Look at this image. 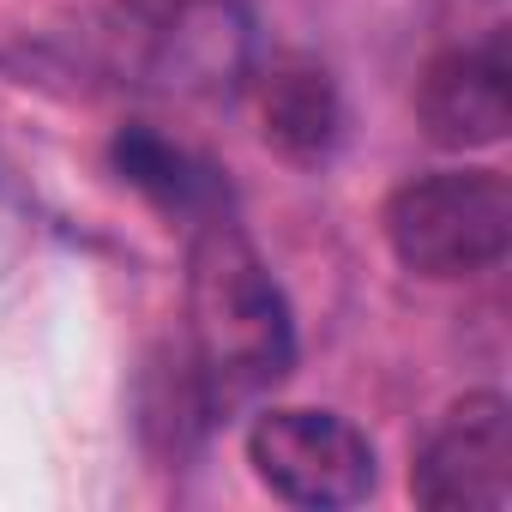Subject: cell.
Returning a JSON list of instances; mask_svg holds the SVG:
<instances>
[{
	"mask_svg": "<svg viewBox=\"0 0 512 512\" xmlns=\"http://www.w3.org/2000/svg\"><path fill=\"white\" fill-rule=\"evenodd\" d=\"M115 169L127 175V187H139L157 211H181V217H211L223 205V181L217 169H205L199 157H187L181 145H169L151 127H127L115 139Z\"/></svg>",
	"mask_w": 512,
	"mask_h": 512,
	"instance_id": "cell-7",
	"label": "cell"
},
{
	"mask_svg": "<svg viewBox=\"0 0 512 512\" xmlns=\"http://www.w3.org/2000/svg\"><path fill=\"white\" fill-rule=\"evenodd\" d=\"M386 241L416 278H476L512 247V187L500 169H434L386 199Z\"/></svg>",
	"mask_w": 512,
	"mask_h": 512,
	"instance_id": "cell-2",
	"label": "cell"
},
{
	"mask_svg": "<svg viewBox=\"0 0 512 512\" xmlns=\"http://www.w3.org/2000/svg\"><path fill=\"white\" fill-rule=\"evenodd\" d=\"M187 326H193V392L205 416L253 404L296 368V320L272 266L223 211L199 217L187 247Z\"/></svg>",
	"mask_w": 512,
	"mask_h": 512,
	"instance_id": "cell-1",
	"label": "cell"
},
{
	"mask_svg": "<svg viewBox=\"0 0 512 512\" xmlns=\"http://www.w3.org/2000/svg\"><path fill=\"white\" fill-rule=\"evenodd\" d=\"M410 494L428 512H500L512 500V410L500 392H464L428 428Z\"/></svg>",
	"mask_w": 512,
	"mask_h": 512,
	"instance_id": "cell-4",
	"label": "cell"
},
{
	"mask_svg": "<svg viewBox=\"0 0 512 512\" xmlns=\"http://www.w3.org/2000/svg\"><path fill=\"white\" fill-rule=\"evenodd\" d=\"M260 127H266V145L302 169L326 163L344 139V103H338V85L320 61L308 55H284L266 67L260 79Z\"/></svg>",
	"mask_w": 512,
	"mask_h": 512,
	"instance_id": "cell-6",
	"label": "cell"
},
{
	"mask_svg": "<svg viewBox=\"0 0 512 512\" xmlns=\"http://www.w3.org/2000/svg\"><path fill=\"white\" fill-rule=\"evenodd\" d=\"M247 464L278 500L302 512H338L374 494V446L338 410L278 404L260 410L247 428Z\"/></svg>",
	"mask_w": 512,
	"mask_h": 512,
	"instance_id": "cell-3",
	"label": "cell"
},
{
	"mask_svg": "<svg viewBox=\"0 0 512 512\" xmlns=\"http://www.w3.org/2000/svg\"><path fill=\"white\" fill-rule=\"evenodd\" d=\"M422 133L446 151H482L500 145L512 127V55L506 31H488L476 43H458L422 67L416 85Z\"/></svg>",
	"mask_w": 512,
	"mask_h": 512,
	"instance_id": "cell-5",
	"label": "cell"
}]
</instances>
